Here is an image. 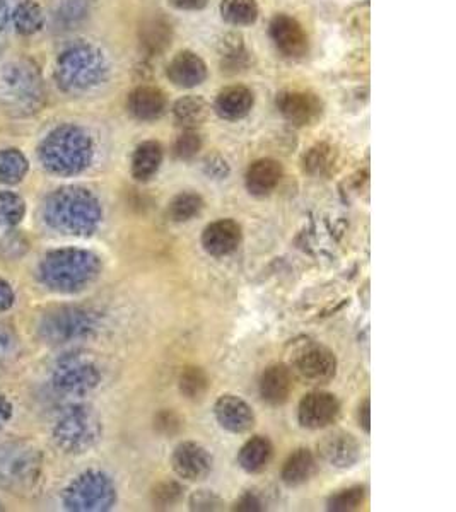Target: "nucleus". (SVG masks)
Wrapping results in <instances>:
<instances>
[{"label":"nucleus","mask_w":456,"mask_h":512,"mask_svg":"<svg viewBox=\"0 0 456 512\" xmlns=\"http://www.w3.org/2000/svg\"><path fill=\"white\" fill-rule=\"evenodd\" d=\"M48 226L69 236H89L100 226V200L88 188L64 187L53 192L43 207Z\"/></svg>","instance_id":"obj_1"},{"label":"nucleus","mask_w":456,"mask_h":512,"mask_svg":"<svg viewBox=\"0 0 456 512\" xmlns=\"http://www.w3.org/2000/svg\"><path fill=\"white\" fill-rule=\"evenodd\" d=\"M47 91L41 72L30 60L0 67V108L12 117H31L45 106Z\"/></svg>","instance_id":"obj_2"},{"label":"nucleus","mask_w":456,"mask_h":512,"mask_svg":"<svg viewBox=\"0 0 456 512\" xmlns=\"http://www.w3.org/2000/svg\"><path fill=\"white\" fill-rule=\"evenodd\" d=\"M38 158L52 175H79L91 164L93 140L77 125H60L43 139Z\"/></svg>","instance_id":"obj_3"},{"label":"nucleus","mask_w":456,"mask_h":512,"mask_svg":"<svg viewBox=\"0 0 456 512\" xmlns=\"http://www.w3.org/2000/svg\"><path fill=\"white\" fill-rule=\"evenodd\" d=\"M101 272L100 256L79 248L50 251L40 265L43 284L55 292L72 294L86 289Z\"/></svg>","instance_id":"obj_4"},{"label":"nucleus","mask_w":456,"mask_h":512,"mask_svg":"<svg viewBox=\"0 0 456 512\" xmlns=\"http://www.w3.org/2000/svg\"><path fill=\"white\" fill-rule=\"evenodd\" d=\"M108 64L100 48L89 43H76L60 53L55 64V81L67 94L88 93L103 84Z\"/></svg>","instance_id":"obj_5"},{"label":"nucleus","mask_w":456,"mask_h":512,"mask_svg":"<svg viewBox=\"0 0 456 512\" xmlns=\"http://www.w3.org/2000/svg\"><path fill=\"white\" fill-rule=\"evenodd\" d=\"M43 456L31 443L7 441L0 444V489L28 495L40 485Z\"/></svg>","instance_id":"obj_6"},{"label":"nucleus","mask_w":456,"mask_h":512,"mask_svg":"<svg viewBox=\"0 0 456 512\" xmlns=\"http://www.w3.org/2000/svg\"><path fill=\"white\" fill-rule=\"evenodd\" d=\"M101 437V420L93 408L74 405L60 415L53 427V443L67 454H84Z\"/></svg>","instance_id":"obj_7"},{"label":"nucleus","mask_w":456,"mask_h":512,"mask_svg":"<svg viewBox=\"0 0 456 512\" xmlns=\"http://www.w3.org/2000/svg\"><path fill=\"white\" fill-rule=\"evenodd\" d=\"M117 502V487L112 478L98 470H89L72 480L62 494V504L67 511H110Z\"/></svg>","instance_id":"obj_8"},{"label":"nucleus","mask_w":456,"mask_h":512,"mask_svg":"<svg viewBox=\"0 0 456 512\" xmlns=\"http://www.w3.org/2000/svg\"><path fill=\"white\" fill-rule=\"evenodd\" d=\"M98 320L93 311L77 306H60L47 311L38 323V333L48 344H69L96 332Z\"/></svg>","instance_id":"obj_9"},{"label":"nucleus","mask_w":456,"mask_h":512,"mask_svg":"<svg viewBox=\"0 0 456 512\" xmlns=\"http://www.w3.org/2000/svg\"><path fill=\"white\" fill-rule=\"evenodd\" d=\"M101 371L88 357L71 354L57 362L53 369L52 384L55 390L67 396H84L98 388Z\"/></svg>","instance_id":"obj_10"},{"label":"nucleus","mask_w":456,"mask_h":512,"mask_svg":"<svg viewBox=\"0 0 456 512\" xmlns=\"http://www.w3.org/2000/svg\"><path fill=\"white\" fill-rule=\"evenodd\" d=\"M275 105L294 127L315 125L323 115L322 99L308 91H282L277 94Z\"/></svg>","instance_id":"obj_11"},{"label":"nucleus","mask_w":456,"mask_h":512,"mask_svg":"<svg viewBox=\"0 0 456 512\" xmlns=\"http://www.w3.org/2000/svg\"><path fill=\"white\" fill-rule=\"evenodd\" d=\"M294 367L301 378L315 384H325L337 373V357L320 344H306L294 357Z\"/></svg>","instance_id":"obj_12"},{"label":"nucleus","mask_w":456,"mask_h":512,"mask_svg":"<svg viewBox=\"0 0 456 512\" xmlns=\"http://www.w3.org/2000/svg\"><path fill=\"white\" fill-rule=\"evenodd\" d=\"M171 466L176 475L183 480L200 482L211 475L214 460L202 444L187 441L176 446L171 456Z\"/></svg>","instance_id":"obj_13"},{"label":"nucleus","mask_w":456,"mask_h":512,"mask_svg":"<svg viewBox=\"0 0 456 512\" xmlns=\"http://www.w3.org/2000/svg\"><path fill=\"white\" fill-rule=\"evenodd\" d=\"M340 403L332 393L315 391L304 396L298 408V420L301 427L310 431H320L339 419Z\"/></svg>","instance_id":"obj_14"},{"label":"nucleus","mask_w":456,"mask_h":512,"mask_svg":"<svg viewBox=\"0 0 456 512\" xmlns=\"http://www.w3.org/2000/svg\"><path fill=\"white\" fill-rule=\"evenodd\" d=\"M318 454L328 465L347 470L356 466L363 456V448L351 432L334 431L318 443Z\"/></svg>","instance_id":"obj_15"},{"label":"nucleus","mask_w":456,"mask_h":512,"mask_svg":"<svg viewBox=\"0 0 456 512\" xmlns=\"http://www.w3.org/2000/svg\"><path fill=\"white\" fill-rule=\"evenodd\" d=\"M270 38L287 59H303L308 53V36L303 26L286 14H277L270 23Z\"/></svg>","instance_id":"obj_16"},{"label":"nucleus","mask_w":456,"mask_h":512,"mask_svg":"<svg viewBox=\"0 0 456 512\" xmlns=\"http://www.w3.org/2000/svg\"><path fill=\"white\" fill-rule=\"evenodd\" d=\"M214 415L224 431L231 434H246L255 427L252 407L238 396H221L214 405Z\"/></svg>","instance_id":"obj_17"},{"label":"nucleus","mask_w":456,"mask_h":512,"mask_svg":"<svg viewBox=\"0 0 456 512\" xmlns=\"http://www.w3.org/2000/svg\"><path fill=\"white\" fill-rule=\"evenodd\" d=\"M241 243V227L233 219H219L205 227L202 246L211 256H228L238 250Z\"/></svg>","instance_id":"obj_18"},{"label":"nucleus","mask_w":456,"mask_h":512,"mask_svg":"<svg viewBox=\"0 0 456 512\" xmlns=\"http://www.w3.org/2000/svg\"><path fill=\"white\" fill-rule=\"evenodd\" d=\"M166 76L176 88H197L207 79V65L197 53L185 50V52L176 53L173 57L166 69Z\"/></svg>","instance_id":"obj_19"},{"label":"nucleus","mask_w":456,"mask_h":512,"mask_svg":"<svg viewBox=\"0 0 456 512\" xmlns=\"http://www.w3.org/2000/svg\"><path fill=\"white\" fill-rule=\"evenodd\" d=\"M139 40H141L142 52L146 53L147 57H159L173 43V26L161 12L152 14L142 21Z\"/></svg>","instance_id":"obj_20"},{"label":"nucleus","mask_w":456,"mask_h":512,"mask_svg":"<svg viewBox=\"0 0 456 512\" xmlns=\"http://www.w3.org/2000/svg\"><path fill=\"white\" fill-rule=\"evenodd\" d=\"M168 108V101L163 91L152 86L134 89L127 99V110L132 117L141 122H154L163 117Z\"/></svg>","instance_id":"obj_21"},{"label":"nucleus","mask_w":456,"mask_h":512,"mask_svg":"<svg viewBox=\"0 0 456 512\" xmlns=\"http://www.w3.org/2000/svg\"><path fill=\"white\" fill-rule=\"evenodd\" d=\"M281 180V163H277L275 159H258L246 171V190L252 193L253 197H267L279 187Z\"/></svg>","instance_id":"obj_22"},{"label":"nucleus","mask_w":456,"mask_h":512,"mask_svg":"<svg viewBox=\"0 0 456 512\" xmlns=\"http://www.w3.org/2000/svg\"><path fill=\"white\" fill-rule=\"evenodd\" d=\"M253 93L245 86H229L224 88L221 93L217 94L216 103H214V111L219 117L228 122H238L241 118L248 117V113L252 111Z\"/></svg>","instance_id":"obj_23"},{"label":"nucleus","mask_w":456,"mask_h":512,"mask_svg":"<svg viewBox=\"0 0 456 512\" xmlns=\"http://www.w3.org/2000/svg\"><path fill=\"white\" fill-rule=\"evenodd\" d=\"M258 391L264 402L269 405H282L287 402V398L293 391V376L291 371L284 364H274L267 367L260 383H258Z\"/></svg>","instance_id":"obj_24"},{"label":"nucleus","mask_w":456,"mask_h":512,"mask_svg":"<svg viewBox=\"0 0 456 512\" xmlns=\"http://www.w3.org/2000/svg\"><path fill=\"white\" fill-rule=\"evenodd\" d=\"M161 163L163 147L156 140H146L137 146L132 156V176L141 183H147L158 175Z\"/></svg>","instance_id":"obj_25"},{"label":"nucleus","mask_w":456,"mask_h":512,"mask_svg":"<svg viewBox=\"0 0 456 512\" xmlns=\"http://www.w3.org/2000/svg\"><path fill=\"white\" fill-rule=\"evenodd\" d=\"M219 55H221V70L224 74L234 76L245 72L252 64V55L246 50L243 38L236 33H229L219 41Z\"/></svg>","instance_id":"obj_26"},{"label":"nucleus","mask_w":456,"mask_h":512,"mask_svg":"<svg viewBox=\"0 0 456 512\" xmlns=\"http://www.w3.org/2000/svg\"><path fill=\"white\" fill-rule=\"evenodd\" d=\"M316 472L315 454L310 449H296L282 466L281 478L287 487H299Z\"/></svg>","instance_id":"obj_27"},{"label":"nucleus","mask_w":456,"mask_h":512,"mask_svg":"<svg viewBox=\"0 0 456 512\" xmlns=\"http://www.w3.org/2000/svg\"><path fill=\"white\" fill-rule=\"evenodd\" d=\"M274 448L269 439L264 436H255L246 441L245 446L238 453V463L248 473L264 472L272 460Z\"/></svg>","instance_id":"obj_28"},{"label":"nucleus","mask_w":456,"mask_h":512,"mask_svg":"<svg viewBox=\"0 0 456 512\" xmlns=\"http://www.w3.org/2000/svg\"><path fill=\"white\" fill-rule=\"evenodd\" d=\"M173 115L178 125H182L185 130H195L207 122L211 106L202 96H183L173 106Z\"/></svg>","instance_id":"obj_29"},{"label":"nucleus","mask_w":456,"mask_h":512,"mask_svg":"<svg viewBox=\"0 0 456 512\" xmlns=\"http://www.w3.org/2000/svg\"><path fill=\"white\" fill-rule=\"evenodd\" d=\"M337 163V152L328 144H316L304 154L303 168L306 173L315 178H323L334 171Z\"/></svg>","instance_id":"obj_30"},{"label":"nucleus","mask_w":456,"mask_h":512,"mask_svg":"<svg viewBox=\"0 0 456 512\" xmlns=\"http://www.w3.org/2000/svg\"><path fill=\"white\" fill-rule=\"evenodd\" d=\"M11 21L18 33L30 36L35 35L43 28L45 16L36 2L24 0L16 6V9H12Z\"/></svg>","instance_id":"obj_31"},{"label":"nucleus","mask_w":456,"mask_h":512,"mask_svg":"<svg viewBox=\"0 0 456 512\" xmlns=\"http://www.w3.org/2000/svg\"><path fill=\"white\" fill-rule=\"evenodd\" d=\"M221 16L233 26H250L258 18L257 0H221Z\"/></svg>","instance_id":"obj_32"},{"label":"nucleus","mask_w":456,"mask_h":512,"mask_svg":"<svg viewBox=\"0 0 456 512\" xmlns=\"http://www.w3.org/2000/svg\"><path fill=\"white\" fill-rule=\"evenodd\" d=\"M30 169L28 159L18 149H6L0 151V183L4 185H16L23 181Z\"/></svg>","instance_id":"obj_33"},{"label":"nucleus","mask_w":456,"mask_h":512,"mask_svg":"<svg viewBox=\"0 0 456 512\" xmlns=\"http://www.w3.org/2000/svg\"><path fill=\"white\" fill-rule=\"evenodd\" d=\"M204 209V200L199 193L182 192L171 200L168 216L173 222H188L199 216Z\"/></svg>","instance_id":"obj_34"},{"label":"nucleus","mask_w":456,"mask_h":512,"mask_svg":"<svg viewBox=\"0 0 456 512\" xmlns=\"http://www.w3.org/2000/svg\"><path fill=\"white\" fill-rule=\"evenodd\" d=\"M178 388L187 400H200L209 390V378L200 367H187L180 374Z\"/></svg>","instance_id":"obj_35"},{"label":"nucleus","mask_w":456,"mask_h":512,"mask_svg":"<svg viewBox=\"0 0 456 512\" xmlns=\"http://www.w3.org/2000/svg\"><path fill=\"white\" fill-rule=\"evenodd\" d=\"M366 501V490L363 487H349V489L337 490L330 495L327 501V509L332 512L357 511Z\"/></svg>","instance_id":"obj_36"},{"label":"nucleus","mask_w":456,"mask_h":512,"mask_svg":"<svg viewBox=\"0 0 456 512\" xmlns=\"http://www.w3.org/2000/svg\"><path fill=\"white\" fill-rule=\"evenodd\" d=\"M183 499V487L175 480H164L158 483L151 492V502L154 509L166 511L175 507Z\"/></svg>","instance_id":"obj_37"},{"label":"nucleus","mask_w":456,"mask_h":512,"mask_svg":"<svg viewBox=\"0 0 456 512\" xmlns=\"http://www.w3.org/2000/svg\"><path fill=\"white\" fill-rule=\"evenodd\" d=\"M24 207L23 198L18 193L0 192V224L2 226H16L23 221Z\"/></svg>","instance_id":"obj_38"},{"label":"nucleus","mask_w":456,"mask_h":512,"mask_svg":"<svg viewBox=\"0 0 456 512\" xmlns=\"http://www.w3.org/2000/svg\"><path fill=\"white\" fill-rule=\"evenodd\" d=\"M202 149V139L195 130H185L175 142V156L182 161L195 158Z\"/></svg>","instance_id":"obj_39"},{"label":"nucleus","mask_w":456,"mask_h":512,"mask_svg":"<svg viewBox=\"0 0 456 512\" xmlns=\"http://www.w3.org/2000/svg\"><path fill=\"white\" fill-rule=\"evenodd\" d=\"M190 509L192 511H221L224 509V501L212 490H197L190 497Z\"/></svg>","instance_id":"obj_40"},{"label":"nucleus","mask_w":456,"mask_h":512,"mask_svg":"<svg viewBox=\"0 0 456 512\" xmlns=\"http://www.w3.org/2000/svg\"><path fill=\"white\" fill-rule=\"evenodd\" d=\"M154 429L161 434V436H175L176 432L182 429V420L180 417L171 412V410H163L156 415L154 419Z\"/></svg>","instance_id":"obj_41"},{"label":"nucleus","mask_w":456,"mask_h":512,"mask_svg":"<svg viewBox=\"0 0 456 512\" xmlns=\"http://www.w3.org/2000/svg\"><path fill=\"white\" fill-rule=\"evenodd\" d=\"M204 173L209 176L211 180L221 181L228 178L229 173H231V168H229L228 161H226L223 156H219V154H209V156L204 159Z\"/></svg>","instance_id":"obj_42"},{"label":"nucleus","mask_w":456,"mask_h":512,"mask_svg":"<svg viewBox=\"0 0 456 512\" xmlns=\"http://www.w3.org/2000/svg\"><path fill=\"white\" fill-rule=\"evenodd\" d=\"M234 511L257 512L264 511V501L255 492H246L241 495L233 507Z\"/></svg>","instance_id":"obj_43"},{"label":"nucleus","mask_w":456,"mask_h":512,"mask_svg":"<svg viewBox=\"0 0 456 512\" xmlns=\"http://www.w3.org/2000/svg\"><path fill=\"white\" fill-rule=\"evenodd\" d=\"M14 291L12 287L7 284L6 280L0 279V313H4L7 309L12 308L14 304Z\"/></svg>","instance_id":"obj_44"},{"label":"nucleus","mask_w":456,"mask_h":512,"mask_svg":"<svg viewBox=\"0 0 456 512\" xmlns=\"http://www.w3.org/2000/svg\"><path fill=\"white\" fill-rule=\"evenodd\" d=\"M14 340L9 333L0 330V366L11 357L14 352Z\"/></svg>","instance_id":"obj_45"},{"label":"nucleus","mask_w":456,"mask_h":512,"mask_svg":"<svg viewBox=\"0 0 456 512\" xmlns=\"http://www.w3.org/2000/svg\"><path fill=\"white\" fill-rule=\"evenodd\" d=\"M168 2L178 11H200L207 6L209 0H168Z\"/></svg>","instance_id":"obj_46"},{"label":"nucleus","mask_w":456,"mask_h":512,"mask_svg":"<svg viewBox=\"0 0 456 512\" xmlns=\"http://www.w3.org/2000/svg\"><path fill=\"white\" fill-rule=\"evenodd\" d=\"M369 415H371L369 400H364L363 405L359 407V425H361L366 432L371 431V419H369Z\"/></svg>","instance_id":"obj_47"},{"label":"nucleus","mask_w":456,"mask_h":512,"mask_svg":"<svg viewBox=\"0 0 456 512\" xmlns=\"http://www.w3.org/2000/svg\"><path fill=\"white\" fill-rule=\"evenodd\" d=\"M12 417V405L7 402L4 396H0V429L11 420Z\"/></svg>","instance_id":"obj_48"}]
</instances>
